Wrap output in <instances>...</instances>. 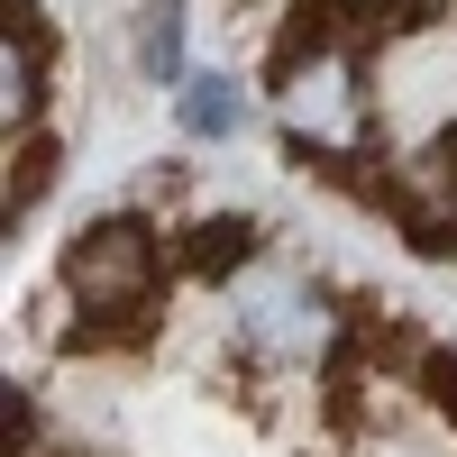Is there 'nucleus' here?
Listing matches in <instances>:
<instances>
[{
	"instance_id": "obj_1",
	"label": "nucleus",
	"mask_w": 457,
	"mask_h": 457,
	"mask_svg": "<svg viewBox=\"0 0 457 457\" xmlns=\"http://www.w3.org/2000/svg\"><path fill=\"white\" fill-rule=\"evenodd\" d=\"M174 275V247L165 228L146 211H110V220H83L55 256V284L83 320H73V338L83 348H110V338H137L146 320H156V293Z\"/></svg>"
},
{
	"instance_id": "obj_2",
	"label": "nucleus",
	"mask_w": 457,
	"mask_h": 457,
	"mask_svg": "<svg viewBox=\"0 0 457 457\" xmlns=\"http://www.w3.org/2000/svg\"><path fill=\"white\" fill-rule=\"evenodd\" d=\"M228 338L256 366H329L348 348V312H329V293L293 265H247L228 284Z\"/></svg>"
},
{
	"instance_id": "obj_3",
	"label": "nucleus",
	"mask_w": 457,
	"mask_h": 457,
	"mask_svg": "<svg viewBox=\"0 0 457 457\" xmlns=\"http://www.w3.org/2000/svg\"><path fill=\"white\" fill-rule=\"evenodd\" d=\"M46 55L55 37L46 28H10L0 37V129H46Z\"/></svg>"
},
{
	"instance_id": "obj_4",
	"label": "nucleus",
	"mask_w": 457,
	"mask_h": 457,
	"mask_svg": "<svg viewBox=\"0 0 457 457\" xmlns=\"http://www.w3.org/2000/svg\"><path fill=\"white\" fill-rule=\"evenodd\" d=\"M174 265L202 275V284H238L247 265H256V220H202V228H183Z\"/></svg>"
},
{
	"instance_id": "obj_5",
	"label": "nucleus",
	"mask_w": 457,
	"mask_h": 457,
	"mask_svg": "<svg viewBox=\"0 0 457 457\" xmlns=\"http://www.w3.org/2000/svg\"><path fill=\"white\" fill-rule=\"evenodd\" d=\"M129 55H137V73L156 92H183L193 73H183V0H146V10L129 19Z\"/></svg>"
},
{
	"instance_id": "obj_6",
	"label": "nucleus",
	"mask_w": 457,
	"mask_h": 457,
	"mask_svg": "<svg viewBox=\"0 0 457 457\" xmlns=\"http://www.w3.org/2000/svg\"><path fill=\"white\" fill-rule=\"evenodd\" d=\"M0 165H10V174H0V220L19 228V211H37V202L55 193V137H46V129H19Z\"/></svg>"
},
{
	"instance_id": "obj_7",
	"label": "nucleus",
	"mask_w": 457,
	"mask_h": 457,
	"mask_svg": "<svg viewBox=\"0 0 457 457\" xmlns=\"http://www.w3.org/2000/svg\"><path fill=\"white\" fill-rule=\"evenodd\" d=\"M174 120H183V137H238L247 129V92L228 83V73H193V83L174 92Z\"/></svg>"
},
{
	"instance_id": "obj_8",
	"label": "nucleus",
	"mask_w": 457,
	"mask_h": 457,
	"mask_svg": "<svg viewBox=\"0 0 457 457\" xmlns=\"http://www.w3.org/2000/svg\"><path fill=\"white\" fill-rule=\"evenodd\" d=\"M421 394L439 403V421L457 430V357H448V348H430V357H421Z\"/></svg>"
}]
</instances>
